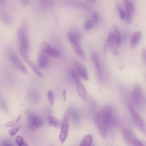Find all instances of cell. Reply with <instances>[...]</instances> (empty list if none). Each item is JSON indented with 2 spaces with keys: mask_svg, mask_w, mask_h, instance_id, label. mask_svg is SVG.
<instances>
[{
  "mask_svg": "<svg viewBox=\"0 0 146 146\" xmlns=\"http://www.w3.org/2000/svg\"><path fill=\"white\" fill-rule=\"evenodd\" d=\"M113 111L112 107L106 106L102 108L95 116L96 125L100 134L103 137L106 135L109 125L112 120Z\"/></svg>",
  "mask_w": 146,
  "mask_h": 146,
  "instance_id": "cell-1",
  "label": "cell"
},
{
  "mask_svg": "<svg viewBox=\"0 0 146 146\" xmlns=\"http://www.w3.org/2000/svg\"><path fill=\"white\" fill-rule=\"evenodd\" d=\"M20 44V50L21 54H27L29 45L28 26L26 21H24L20 25L17 32Z\"/></svg>",
  "mask_w": 146,
  "mask_h": 146,
  "instance_id": "cell-2",
  "label": "cell"
},
{
  "mask_svg": "<svg viewBox=\"0 0 146 146\" xmlns=\"http://www.w3.org/2000/svg\"><path fill=\"white\" fill-rule=\"evenodd\" d=\"M27 123L29 128L32 131H35L43 125V121L38 116L30 115L27 117Z\"/></svg>",
  "mask_w": 146,
  "mask_h": 146,
  "instance_id": "cell-3",
  "label": "cell"
},
{
  "mask_svg": "<svg viewBox=\"0 0 146 146\" xmlns=\"http://www.w3.org/2000/svg\"><path fill=\"white\" fill-rule=\"evenodd\" d=\"M72 46L77 54L82 60H85L86 57L83 50L79 44L80 40L75 36H70L68 39Z\"/></svg>",
  "mask_w": 146,
  "mask_h": 146,
  "instance_id": "cell-4",
  "label": "cell"
},
{
  "mask_svg": "<svg viewBox=\"0 0 146 146\" xmlns=\"http://www.w3.org/2000/svg\"><path fill=\"white\" fill-rule=\"evenodd\" d=\"M131 98L133 103L137 106H140L143 101V94L140 86L138 84L134 87L133 90Z\"/></svg>",
  "mask_w": 146,
  "mask_h": 146,
  "instance_id": "cell-5",
  "label": "cell"
},
{
  "mask_svg": "<svg viewBox=\"0 0 146 146\" xmlns=\"http://www.w3.org/2000/svg\"><path fill=\"white\" fill-rule=\"evenodd\" d=\"M69 129V114L65 115L62 123L61 130L59 136L60 142L63 143L65 141L68 135Z\"/></svg>",
  "mask_w": 146,
  "mask_h": 146,
  "instance_id": "cell-6",
  "label": "cell"
},
{
  "mask_svg": "<svg viewBox=\"0 0 146 146\" xmlns=\"http://www.w3.org/2000/svg\"><path fill=\"white\" fill-rule=\"evenodd\" d=\"M123 1L126 10L125 19L127 24H130L133 21V16L135 12L134 6L131 1L125 0Z\"/></svg>",
  "mask_w": 146,
  "mask_h": 146,
  "instance_id": "cell-7",
  "label": "cell"
},
{
  "mask_svg": "<svg viewBox=\"0 0 146 146\" xmlns=\"http://www.w3.org/2000/svg\"><path fill=\"white\" fill-rule=\"evenodd\" d=\"M123 135L128 146H144L143 144L130 131L127 130L124 131Z\"/></svg>",
  "mask_w": 146,
  "mask_h": 146,
  "instance_id": "cell-8",
  "label": "cell"
},
{
  "mask_svg": "<svg viewBox=\"0 0 146 146\" xmlns=\"http://www.w3.org/2000/svg\"><path fill=\"white\" fill-rule=\"evenodd\" d=\"M41 48V51L47 55L56 58L60 56L59 51L46 42H44L42 43Z\"/></svg>",
  "mask_w": 146,
  "mask_h": 146,
  "instance_id": "cell-9",
  "label": "cell"
},
{
  "mask_svg": "<svg viewBox=\"0 0 146 146\" xmlns=\"http://www.w3.org/2000/svg\"><path fill=\"white\" fill-rule=\"evenodd\" d=\"M74 69L76 72L80 77L87 80L88 79L87 71L85 66L80 61L76 60L73 64Z\"/></svg>",
  "mask_w": 146,
  "mask_h": 146,
  "instance_id": "cell-10",
  "label": "cell"
},
{
  "mask_svg": "<svg viewBox=\"0 0 146 146\" xmlns=\"http://www.w3.org/2000/svg\"><path fill=\"white\" fill-rule=\"evenodd\" d=\"M9 55L13 64L23 72L25 74L27 73V70L26 68L17 55L12 52H10Z\"/></svg>",
  "mask_w": 146,
  "mask_h": 146,
  "instance_id": "cell-11",
  "label": "cell"
},
{
  "mask_svg": "<svg viewBox=\"0 0 146 146\" xmlns=\"http://www.w3.org/2000/svg\"><path fill=\"white\" fill-rule=\"evenodd\" d=\"M91 58L96 69L97 74L101 79L102 78V73L100 60L97 54L94 52L91 53Z\"/></svg>",
  "mask_w": 146,
  "mask_h": 146,
  "instance_id": "cell-12",
  "label": "cell"
},
{
  "mask_svg": "<svg viewBox=\"0 0 146 146\" xmlns=\"http://www.w3.org/2000/svg\"><path fill=\"white\" fill-rule=\"evenodd\" d=\"M37 60L38 65L39 68L43 69L47 66L48 63L47 55L42 51L38 54Z\"/></svg>",
  "mask_w": 146,
  "mask_h": 146,
  "instance_id": "cell-13",
  "label": "cell"
},
{
  "mask_svg": "<svg viewBox=\"0 0 146 146\" xmlns=\"http://www.w3.org/2000/svg\"><path fill=\"white\" fill-rule=\"evenodd\" d=\"M142 33L140 31H137L132 35L130 39V46L133 48L137 45L141 39Z\"/></svg>",
  "mask_w": 146,
  "mask_h": 146,
  "instance_id": "cell-14",
  "label": "cell"
},
{
  "mask_svg": "<svg viewBox=\"0 0 146 146\" xmlns=\"http://www.w3.org/2000/svg\"><path fill=\"white\" fill-rule=\"evenodd\" d=\"M112 30L114 44L118 48L120 46L121 42V36L119 29L117 26L114 25L113 27Z\"/></svg>",
  "mask_w": 146,
  "mask_h": 146,
  "instance_id": "cell-15",
  "label": "cell"
},
{
  "mask_svg": "<svg viewBox=\"0 0 146 146\" xmlns=\"http://www.w3.org/2000/svg\"><path fill=\"white\" fill-rule=\"evenodd\" d=\"M23 58L35 73L38 76L42 77V73L36 64L29 58L28 55L23 57Z\"/></svg>",
  "mask_w": 146,
  "mask_h": 146,
  "instance_id": "cell-16",
  "label": "cell"
},
{
  "mask_svg": "<svg viewBox=\"0 0 146 146\" xmlns=\"http://www.w3.org/2000/svg\"><path fill=\"white\" fill-rule=\"evenodd\" d=\"M76 88L77 93L80 98L82 100H86L87 98L86 92L81 82L76 84Z\"/></svg>",
  "mask_w": 146,
  "mask_h": 146,
  "instance_id": "cell-17",
  "label": "cell"
},
{
  "mask_svg": "<svg viewBox=\"0 0 146 146\" xmlns=\"http://www.w3.org/2000/svg\"><path fill=\"white\" fill-rule=\"evenodd\" d=\"M112 44H114L113 32L112 30H110L108 35V37L105 42L103 47V50L104 52L107 51L108 48L110 47Z\"/></svg>",
  "mask_w": 146,
  "mask_h": 146,
  "instance_id": "cell-18",
  "label": "cell"
},
{
  "mask_svg": "<svg viewBox=\"0 0 146 146\" xmlns=\"http://www.w3.org/2000/svg\"><path fill=\"white\" fill-rule=\"evenodd\" d=\"M92 140V136L90 135H87L82 139L80 146H90Z\"/></svg>",
  "mask_w": 146,
  "mask_h": 146,
  "instance_id": "cell-19",
  "label": "cell"
},
{
  "mask_svg": "<svg viewBox=\"0 0 146 146\" xmlns=\"http://www.w3.org/2000/svg\"><path fill=\"white\" fill-rule=\"evenodd\" d=\"M47 119L49 124L54 127H57L59 125V122L57 119L53 116L48 115Z\"/></svg>",
  "mask_w": 146,
  "mask_h": 146,
  "instance_id": "cell-20",
  "label": "cell"
},
{
  "mask_svg": "<svg viewBox=\"0 0 146 146\" xmlns=\"http://www.w3.org/2000/svg\"><path fill=\"white\" fill-rule=\"evenodd\" d=\"M21 126V124H19L10 129L8 131L9 134L12 136H15L19 130Z\"/></svg>",
  "mask_w": 146,
  "mask_h": 146,
  "instance_id": "cell-21",
  "label": "cell"
},
{
  "mask_svg": "<svg viewBox=\"0 0 146 146\" xmlns=\"http://www.w3.org/2000/svg\"><path fill=\"white\" fill-rule=\"evenodd\" d=\"M21 119V115H19L15 120L9 121L6 122L4 125L5 126L7 127H12L19 123Z\"/></svg>",
  "mask_w": 146,
  "mask_h": 146,
  "instance_id": "cell-22",
  "label": "cell"
},
{
  "mask_svg": "<svg viewBox=\"0 0 146 146\" xmlns=\"http://www.w3.org/2000/svg\"><path fill=\"white\" fill-rule=\"evenodd\" d=\"M15 141L18 146H28L23 138L20 135L17 136Z\"/></svg>",
  "mask_w": 146,
  "mask_h": 146,
  "instance_id": "cell-23",
  "label": "cell"
},
{
  "mask_svg": "<svg viewBox=\"0 0 146 146\" xmlns=\"http://www.w3.org/2000/svg\"><path fill=\"white\" fill-rule=\"evenodd\" d=\"M117 7L120 18L122 20L125 19V12L119 4H117Z\"/></svg>",
  "mask_w": 146,
  "mask_h": 146,
  "instance_id": "cell-24",
  "label": "cell"
},
{
  "mask_svg": "<svg viewBox=\"0 0 146 146\" xmlns=\"http://www.w3.org/2000/svg\"><path fill=\"white\" fill-rule=\"evenodd\" d=\"M71 74L76 84L81 82L79 78V76L74 69H72Z\"/></svg>",
  "mask_w": 146,
  "mask_h": 146,
  "instance_id": "cell-25",
  "label": "cell"
},
{
  "mask_svg": "<svg viewBox=\"0 0 146 146\" xmlns=\"http://www.w3.org/2000/svg\"><path fill=\"white\" fill-rule=\"evenodd\" d=\"M47 96L49 104L52 106L54 101V96L52 92L51 91H48L47 93Z\"/></svg>",
  "mask_w": 146,
  "mask_h": 146,
  "instance_id": "cell-26",
  "label": "cell"
},
{
  "mask_svg": "<svg viewBox=\"0 0 146 146\" xmlns=\"http://www.w3.org/2000/svg\"><path fill=\"white\" fill-rule=\"evenodd\" d=\"M93 21L91 20L87 21L84 26L85 29L86 31H89L91 30L93 26Z\"/></svg>",
  "mask_w": 146,
  "mask_h": 146,
  "instance_id": "cell-27",
  "label": "cell"
},
{
  "mask_svg": "<svg viewBox=\"0 0 146 146\" xmlns=\"http://www.w3.org/2000/svg\"><path fill=\"white\" fill-rule=\"evenodd\" d=\"M111 50L113 54L115 55L116 56L118 54V51L117 49V47L113 44L111 45L110 47Z\"/></svg>",
  "mask_w": 146,
  "mask_h": 146,
  "instance_id": "cell-28",
  "label": "cell"
},
{
  "mask_svg": "<svg viewBox=\"0 0 146 146\" xmlns=\"http://www.w3.org/2000/svg\"><path fill=\"white\" fill-rule=\"evenodd\" d=\"M142 56L143 61L146 64V48H144L142 50Z\"/></svg>",
  "mask_w": 146,
  "mask_h": 146,
  "instance_id": "cell-29",
  "label": "cell"
},
{
  "mask_svg": "<svg viewBox=\"0 0 146 146\" xmlns=\"http://www.w3.org/2000/svg\"><path fill=\"white\" fill-rule=\"evenodd\" d=\"M93 17L94 22L97 23L98 22V13L96 12H94L93 14Z\"/></svg>",
  "mask_w": 146,
  "mask_h": 146,
  "instance_id": "cell-30",
  "label": "cell"
},
{
  "mask_svg": "<svg viewBox=\"0 0 146 146\" xmlns=\"http://www.w3.org/2000/svg\"><path fill=\"white\" fill-rule=\"evenodd\" d=\"M1 146H15L11 143L8 142H4L2 145Z\"/></svg>",
  "mask_w": 146,
  "mask_h": 146,
  "instance_id": "cell-31",
  "label": "cell"
},
{
  "mask_svg": "<svg viewBox=\"0 0 146 146\" xmlns=\"http://www.w3.org/2000/svg\"><path fill=\"white\" fill-rule=\"evenodd\" d=\"M66 90H63L62 96L63 98L64 101H65L66 99Z\"/></svg>",
  "mask_w": 146,
  "mask_h": 146,
  "instance_id": "cell-32",
  "label": "cell"
},
{
  "mask_svg": "<svg viewBox=\"0 0 146 146\" xmlns=\"http://www.w3.org/2000/svg\"><path fill=\"white\" fill-rule=\"evenodd\" d=\"M23 2V3L24 4H26L27 3L28 1L27 0H24L22 1Z\"/></svg>",
  "mask_w": 146,
  "mask_h": 146,
  "instance_id": "cell-33",
  "label": "cell"
},
{
  "mask_svg": "<svg viewBox=\"0 0 146 146\" xmlns=\"http://www.w3.org/2000/svg\"><path fill=\"white\" fill-rule=\"evenodd\" d=\"M143 146H146V144L144 145V144H143Z\"/></svg>",
  "mask_w": 146,
  "mask_h": 146,
  "instance_id": "cell-34",
  "label": "cell"
}]
</instances>
